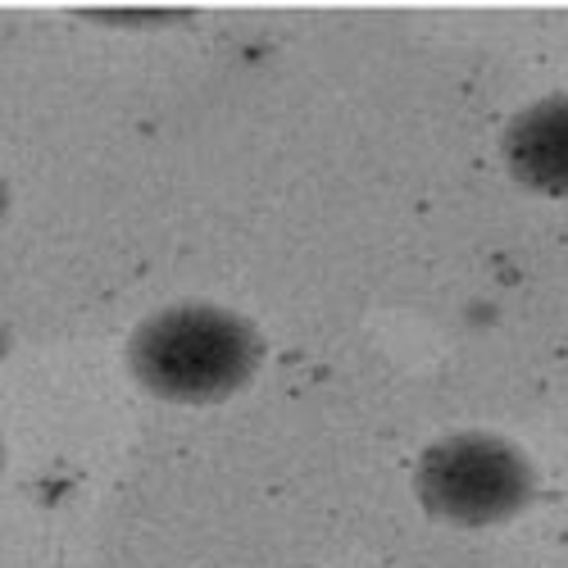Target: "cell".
Wrapping results in <instances>:
<instances>
[{"label":"cell","instance_id":"cell-6","mask_svg":"<svg viewBox=\"0 0 568 568\" xmlns=\"http://www.w3.org/2000/svg\"><path fill=\"white\" fill-rule=\"evenodd\" d=\"M14 351V337H10V327H0V359H6Z\"/></svg>","mask_w":568,"mask_h":568},{"label":"cell","instance_id":"cell-2","mask_svg":"<svg viewBox=\"0 0 568 568\" xmlns=\"http://www.w3.org/2000/svg\"><path fill=\"white\" fill-rule=\"evenodd\" d=\"M414 500L446 528H500L537 500V468L505 433L459 428L423 446Z\"/></svg>","mask_w":568,"mask_h":568},{"label":"cell","instance_id":"cell-7","mask_svg":"<svg viewBox=\"0 0 568 568\" xmlns=\"http://www.w3.org/2000/svg\"><path fill=\"white\" fill-rule=\"evenodd\" d=\"M6 464H10V446H6V437H0V478H6Z\"/></svg>","mask_w":568,"mask_h":568},{"label":"cell","instance_id":"cell-5","mask_svg":"<svg viewBox=\"0 0 568 568\" xmlns=\"http://www.w3.org/2000/svg\"><path fill=\"white\" fill-rule=\"evenodd\" d=\"M10 210H14V192H10V182L0 178V223L10 219Z\"/></svg>","mask_w":568,"mask_h":568},{"label":"cell","instance_id":"cell-4","mask_svg":"<svg viewBox=\"0 0 568 568\" xmlns=\"http://www.w3.org/2000/svg\"><path fill=\"white\" fill-rule=\"evenodd\" d=\"M87 23H105V28H155V23H178L186 10H78Z\"/></svg>","mask_w":568,"mask_h":568},{"label":"cell","instance_id":"cell-3","mask_svg":"<svg viewBox=\"0 0 568 568\" xmlns=\"http://www.w3.org/2000/svg\"><path fill=\"white\" fill-rule=\"evenodd\" d=\"M500 160L524 192L568 201V91H550L505 123Z\"/></svg>","mask_w":568,"mask_h":568},{"label":"cell","instance_id":"cell-1","mask_svg":"<svg viewBox=\"0 0 568 568\" xmlns=\"http://www.w3.org/2000/svg\"><path fill=\"white\" fill-rule=\"evenodd\" d=\"M264 333L227 305L214 301H173L141 318L123 359L132 383L182 409L223 405L236 392H246L264 368Z\"/></svg>","mask_w":568,"mask_h":568}]
</instances>
